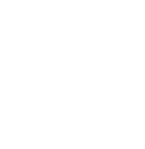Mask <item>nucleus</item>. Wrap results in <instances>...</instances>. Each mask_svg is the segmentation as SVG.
Wrapping results in <instances>:
<instances>
[]
</instances>
